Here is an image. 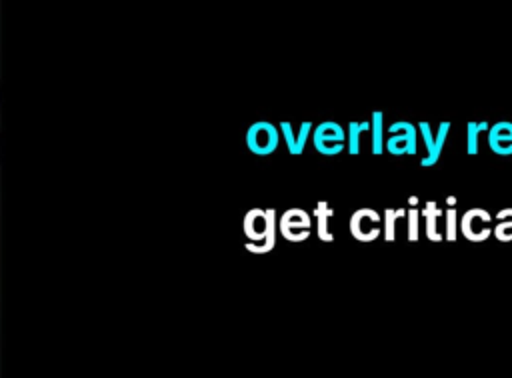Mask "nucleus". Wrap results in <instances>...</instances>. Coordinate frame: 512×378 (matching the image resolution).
I'll use <instances>...</instances> for the list:
<instances>
[{"label":"nucleus","instance_id":"nucleus-1","mask_svg":"<svg viewBox=\"0 0 512 378\" xmlns=\"http://www.w3.org/2000/svg\"><path fill=\"white\" fill-rule=\"evenodd\" d=\"M280 142L278 128L270 122H254L246 132V146L256 156H270Z\"/></svg>","mask_w":512,"mask_h":378},{"label":"nucleus","instance_id":"nucleus-2","mask_svg":"<svg viewBox=\"0 0 512 378\" xmlns=\"http://www.w3.org/2000/svg\"><path fill=\"white\" fill-rule=\"evenodd\" d=\"M388 140H384V150H388L392 156H404L416 154V128L410 122L398 120L388 126Z\"/></svg>","mask_w":512,"mask_h":378},{"label":"nucleus","instance_id":"nucleus-3","mask_svg":"<svg viewBox=\"0 0 512 378\" xmlns=\"http://www.w3.org/2000/svg\"><path fill=\"white\" fill-rule=\"evenodd\" d=\"M312 140H320V142H342L346 140V134H344V128L338 124V122H322L314 128V136Z\"/></svg>","mask_w":512,"mask_h":378},{"label":"nucleus","instance_id":"nucleus-4","mask_svg":"<svg viewBox=\"0 0 512 378\" xmlns=\"http://www.w3.org/2000/svg\"><path fill=\"white\" fill-rule=\"evenodd\" d=\"M420 126V134H422V138H424V146H426V158H422V166H434L438 160H440V150L436 148V142H434V136H432V130H430V124H426V122H422V124H418Z\"/></svg>","mask_w":512,"mask_h":378},{"label":"nucleus","instance_id":"nucleus-5","mask_svg":"<svg viewBox=\"0 0 512 378\" xmlns=\"http://www.w3.org/2000/svg\"><path fill=\"white\" fill-rule=\"evenodd\" d=\"M382 112H374L372 114V122H370V128H372V154L380 156L384 152V126H382Z\"/></svg>","mask_w":512,"mask_h":378},{"label":"nucleus","instance_id":"nucleus-6","mask_svg":"<svg viewBox=\"0 0 512 378\" xmlns=\"http://www.w3.org/2000/svg\"><path fill=\"white\" fill-rule=\"evenodd\" d=\"M488 142H504L510 144L512 142V122L504 120V122H496L488 128Z\"/></svg>","mask_w":512,"mask_h":378},{"label":"nucleus","instance_id":"nucleus-7","mask_svg":"<svg viewBox=\"0 0 512 378\" xmlns=\"http://www.w3.org/2000/svg\"><path fill=\"white\" fill-rule=\"evenodd\" d=\"M370 128V122H350L348 124V152L358 154L360 152V134Z\"/></svg>","mask_w":512,"mask_h":378},{"label":"nucleus","instance_id":"nucleus-8","mask_svg":"<svg viewBox=\"0 0 512 378\" xmlns=\"http://www.w3.org/2000/svg\"><path fill=\"white\" fill-rule=\"evenodd\" d=\"M488 128H490L488 122H470V124H468V128H466V134H468V146H466V150H468L470 156H476V154H478V134L484 132V130H488Z\"/></svg>","mask_w":512,"mask_h":378},{"label":"nucleus","instance_id":"nucleus-9","mask_svg":"<svg viewBox=\"0 0 512 378\" xmlns=\"http://www.w3.org/2000/svg\"><path fill=\"white\" fill-rule=\"evenodd\" d=\"M314 148L324 154V156H336L344 150V144L342 142H320V140H314Z\"/></svg>","mask_w":512,"mask_h":378},{"label":"nucleus","instance_id":"nucleus-10","mask_svg":"<svg viewBox=\"0 0 512 378\" xmlns=\"http://www.w3.org/2000/svg\"><path fill=\"white\" fill-rule=\"evenodd\" d=\"M312 130V124L310 122H302L300 124V130L296 132V152L294 156H300L304 152V146H306V140H308V134Z\"/></svg>","mask_w":512,"mask_h":378},{"label":"nucleus","instance_id":"nucleus-11","mask_svg":"<svg viewBox=\"0 0 512 378\" xmlns=\"http://www.w3.org/2000/svg\"><path fill=\"white\" fill-rule=\"evenodd\" d=\"M280 130H282V136L286 140V146H288V152L294 154L296 152V134L292 130V124L290 122H282L280 124Z\"/></svg>","mask_w":512,"mask_h":378},{"label":"nucleus","instance_id":"nucleus-12","mask_svg":"<svg viewBox=\"0 0 512 378\" xmlns=\"http://www.w3.org/2000/svg\"><path fill=\"white\" fill-rule=\"evenodd\" d=\"M490 150L498 156H512V142L504 144V142H488Z\"/></svg>","mask_w":512,"mask_h":378}]
</instances>
